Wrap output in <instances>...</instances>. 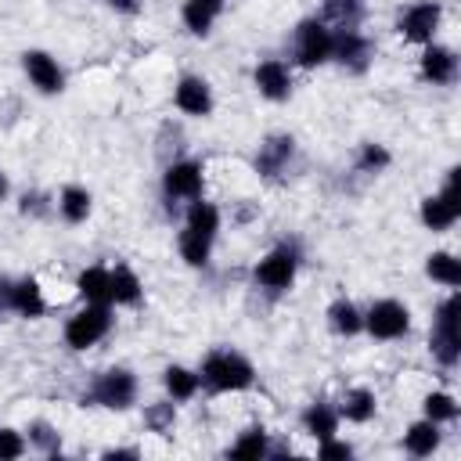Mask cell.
<instances>
[{
    "instance_id": "35",
    "label": "cell",
    "mask_w": 461,
    "mask_h": 461,
    "mask_svg": "<svg viewBox=\"0 0 461 461\" xmlns=\"http://www.w3.org/2000/svg\"><path fill=\"white\" fill-rule=\"evenodd\" d=\"M173 421H176V407H173V403H151V407L144 411V425H148L151 432H158V436H166V432L173 429Z\"/></svg>"
},
{
    "instance_id": "21",
    "label": "cell",
    "mask_w": 461,
    "mask_h": 461,
    "mask_svg": "<svg viewBox=\"0 0 461 461\" xmlns=\"http://www.w3.org/2000/svg\"><path fill=\"white\" fill-rule=\"evenodd\" d=\"M303 429L321 443V439H331L335 432H339V411L331 407V403H324V400H317V403H310L306 411H303Z\"/></svg>"
},
{
    "instance_id": "5",
    "label": "cell",
    "mask_w": 461,
    "mask_h": 461,
    "mask_svg": "<svg viewBox=\"0 0 461 461\" xmlns=\"http://www.w3.org/2000/svg\"><path fill=\"white\" fill-rule=\"evenodd\" d=\"M295 270H299V252H295L292 245H277V249H270V252L256 263L252 277H256L259 288H267L270 295H277V292H288V288H292Z\"/></svg>"
},
{
    "instance_id": "9",
    "label": "cell",
    "mask_w": 461,
    "mask_h": 461,
    "mask_svg": "<svg viewBox=\"0 0 461 461\" xmlns=\"http://www.w3.org/2000/svg\"><path fill=\"white\" fill-rule=\"evenodd\" d=\"M331 58L346 72H364L375 58V43L360 29H331Z\"/></svg>"
},
{
    "instance_id": "14",
    "label": "cell",
    "mask_w": 461,
    "mask_h": 461,
    "mask_svg": "<svg viewBox=\"0 0 461 461\" xmlns=\"http://www.w3.org/2000/svg\"><path fill=\"white\" fill-rule=\"evenodd\" d=\"M173 104L191 119H205L212 112V86L202 76H180L173 90Z\"/></svg>"
},
{
    "instance_id": "37",
    "label": "cell",
    "mask_w": 461,
    "mask_h": 461,
    "mask_svg": "<svg viewBox=\"0 0 461 461\" xmlns=\"http://www.w3.org/2000/svg\"><path fill=\"white\" fill-rule=\"evenodd\" d=\"M317 454H321V457H328V461H331V457H353V447L331 436V439H321V447H317Z\"/></svg>"
},
{
    "instance_id": "11",
    "label": "cell",
    "mask_w": 461,
    "mask_h": 461,
    "mask_svg": "<svg viewBox=\"0 0 461 461\" xmlns=\"http://www.w3.org/2000/svg\"><path fill=\"white\" fill-rule=\"evenodd\" d=\"M439 18H443V7H439L436 0H418V4H411V7L400 14L396 29H400V36L411 40V43H432V36H436V29H439Z\"/></svg>"
},
{
    "instance_id": "40",
    "label": "cell",
    "mask_w": 461,
    "mask_h": 461,
    "mask_svg": "<svg viewBox=\"0 0 461 461\" xmlns=\"http://www.w3.org/2000/svg\"><path fill=\"white\" fill-rule=\"evenodd\" d=\"M104 457H140V450H133V447H112V450H104Z\"/></svg>"
},
{
    "instance_id": "25",
    "label": "cell",
    "mask_w": 461,
    "mask_h": 461,
    "mask_svg": "<svg viewBox=\"0 0 461 461\" xmlns=\"http://www.w3.org/2000/svg\"><path fill=\"white\" fill-rule=\"evenodd\" d=\"M90 209H94V198H90L86 187H79V184L61 187V194H58V212H61L68 223H83V220L90 216Z\"/></svg>"
},
{
    "instance_id": "28",
    "label": "cell",
    "mask_w": 461,
    "mask_h": 461,
    "mask_svg": "<svg viewBox=\"0 0 461 461\" xmlns=\"http://www.w3.org/2000/svg\"><path fill=\"white\" fill-rule=\"evenodd\" d=\"M162 385H166V393H169L173 400H191V396L198 393L202 378H198V371H191V367H184V364H169V367L162 371Z\"/></svg>"
},
{
    "instance_id": "12",
    "label": "cell",
    "mask_w": 461,
    "mask_h": 461,
    "mask_svg": "<svg viewBox=\"0 0 461 461\" xmlns=\"http://www.w3.org/2000/svg\"><path fill=\"white\" fill-rule=\"evenodd\" d=\"M22 68H25L29 83L40 94H61L65 90V72H61L58 58H50L47 50H25L22 54Z\"/></svg>"
},
{
    "instance_id": "1",
    "label": "cell",
    "mask_w": 461,
    "mask_h": 461,
    "mask_svg": "<svg viewBox=\"0 0 461 461\" xmlns=\"http://www.w3.org/2000/svg\"><path fill=\"white\" fill-rule=\"evenodd\" d=\"M198 378H202V385H209L216 393H241L256 382V367L238 349H212V353H205Z\"/></svg>"
},
{
    "instance_id": "18",
    "label": "cell",
    "mask_w": 461,
    "mask_h": 461,
    "mask_svg": "<svg viewBox=\"0 0 461 461\" xmlns=\"http://www.w3.org/2000/svg\"><path fill=\"white\" fill-rule=\"evenodd\" d=\"M144 295V285L137 277V270H130L126 263H115L108 270V303L115 306H137Z\"/></svg>"
},
{
    "instance_id": "34",
    "label": "cell",
    "mask_w": 461,
    "mask_h": 461,
    "mask_svg": "<svg viewBox=\"0 0 461 461\" xmlns=\"http://www.w3.org/2000/svg\"><path fill=\"white\" fill-rule=\"evenodd\" d=\"M29 447H40L43 454H58L61 450V432L47 421H32L29 425Z\"/></svg>"
},
{
    "instance_id": "41",
    "label": "cell",
    "mask_w": 461,
    "mask_h": 461,
    "mask_svg": "<svg viewBox=\"0 0 461 461\" xmlns=\"http://www.w3.org/2000/svg\"><path fill=\"white\" fill-rule=\"evenodd\" d=\"M7 191H11V184H7V173H4V169H0V202H4V198H7Z\"/></svg>"
},
{
    "instance_id": "3",
    "label": "cell",
    "mask_w": 461,
    "mask_h": 461,
    "mask_svg": "<svg viewBox=\"0 0 461 461\" xmlns=\"http://www.w3.org/2000/svg\"><path fill=\"white\" fill-rule=\"evenodd\" d=\"M108 331H112V310L101 306V303H86L83 310H76L65 321V346L76 349V353H83V349L97 346Z\"/></svg>"
},
{
    "instance_id": "4",
    "label": "cell",
    "mask_w": 461,
    "mask_h": 461,
    "mask_svg": "<svg viewBox=\"0 0 461 461\" xmlns=\"http://www.w3.org/2000/svg\"><path fill=\"white\" fill-rule=\"evenodd\" d=\"M137 400V378L126 367H108L94 378L90 393H83V403H97L108 411H126Z\"/></svg>"
},
{
    "instance_id": "15",
    "label": "cell",
    "mask_w": 461,
    "mask_h": 461,
    "mask_svg": "<svg viewBox=\"0 0 461 461\" xmlns=\"http://www.w3.org/2000/svg\"><path fill=\"white\" fill-rule=\"evenodd\" d=\"M292 158H295V137H288V133H270V137L259 144V151H256V169L274 180V176H281V173L292 166Z\"/></svg>"
},
{
    "instance_id": "19",
    "label": "cell",
    "mask_w": 461,
    "mask_h": 461,
    "mask_svg": "<svg viewBox=\"0 0 461 461\" xmlns=\"http://www.w3.org/2000/svg\"><path fill=\"white\" fill-rule=\"evenodd\" d=\"M223 4H227V0H184V7H180L184 29H187L191 36H209V29H212V22L220 18Z\"/></svg>"
},
{
    "instance_id": "36",
    "label": "cell",
    "mask_w": 461,
    "mask_h": 461,
    "mask_svg": "<svg viewBox=\"0 0 461 461\" xmlns=\"http://www.w3.org/2000/svg\"><path fill=\"white\" fill-rule=\"evenodd\" d=\"M29 450V439L18 429H0V461H14Z\"/></svg>"
},
{
    "instance_id": "8",
    "label": "cell",
    "mask_w": 461,
    "mask_h": 461,
    "mask_svg": "<svg viewBox=\"0 0 461 461\" xmlns=\"http://www.w3.org/2000/svg\"><path fill=\"white\" fill-rule=\"evenodd\" d=\"M418 216H421V223H425L429 230H436V234H439V230H450V227L457 223V216H461V205H457V166L447 169V184H443L439 194L421 198Z\"/></svg>"
},
{
    "instance_id": "42",
    "label": "cell",
    "mask_w": 461,
    "mask_h": 461,
    "mask_svg": "<svg viewBox=\"0 0 461 461\" xmlns=\"http://www.w3.org/2000/svg\"><path fill=\"white\" fill-rule=\"evenodd\" d=\"M0 306H7V285H0Z\"/></svg>"
},
{
    "instance_id": "33",
    "label": "cell",
    "mask_w": 461,
    "mask_h": 461,
    "mask_svg": "<svg viewBox=\"0 0 461 461\" xmlns=\"http://www.w3.org/2000/svg\"><path fill=\"white\" fill-rule=\"evenodd\" d=\"M389 162H393V155H389L385 144L367 140V144H360V151H357V169H360V173H382Z\"/></svg>"
},
{
    "instance_id": "38",
    "label": "cell",
    "mask_w": 461,
    "mask_h": 461,
    "mask_svg": "<svg viewBox=\"0 0 461 461\" xmlns=\"http://www.w3.org/2000/svg\"><path fill=\"white\" fill-rule=\"evenodd\" d=\"M104 7H112V11H119V14H137L140 11V0H101Z\"/></svg>"
},
{
    "instance_id": "27",
    "label": "cell",
    "mask_w": 461,
    "mask_h": 461,
    "mask_svg": "<svg viewBox=\"0 0 461 461\" xmlns=\"http://www.w3.org/2000/svg\"><path fill=\"white\" fill-rule=\"evenodd\" d=\"M328 328L335 331V335H357V331H364V313L349 303V299H335L331 306H328Z\"/></svg>"
},
{
    "instance_id": "30",
    "label": "cell",
    "mask_w": 461,
    "mask_h": 461,
    "mask_svg": "<svg viewBox=\"0 0 461 461\" xmlns=\"http://www.w3.org/2000/svg\"><path fill=\"white\" fill-rule=\"evenodd\" d=\"M267 454H270V439H267V429H263V425L245 429V432L227 447V457H267Z\"/></svg>"
},
{
    "instance_id": "32",
    "label": "cell",
    "mask_w": 461,
    "mask_h": 461,
    "mask_svg": "<svg viewBox=\"0 0 461 461\" xmlns=\"http://www.w3.org/2000/svg\"><path fill=\"white\" fill-rule=\"evenodd\" d=\"M421 411H425L429 421L443 425V421H454V418H457V400H454L450 393H429V396L421 400Z\"/></svg>"
},
{
    "instance_id": "2",
    "label": "cell",
    "mask_w": 461,
    "mask_h": 461,
    "mask_svg": "<svg viewBox=\"0 0 461 461\" xmlns=\"http://www.w3.org/2000/svg\"><path fill=\"white\" fill-rule=\"evenodd\" d=\"M457 321H461V295L450 292L439 303L436 321H432V331H429V349H432V357L443 367H454L457 357H461V328H457Z\"/></svg>"
},
{
    "instance_id": "7",
    "label": "cell",
    "mask_w": 461,
    "mask_h": 461,
    "mask_svg": "<svg viewBox=\"0 0 461 461\" xmlns=\"http://www.w3.org/2000/svg\"><path fill=\"white\" fill-rule=\"evenodd\" d=\"M295 61L303 68H317L324 61H331V25H324L321 18H303L295 25Z\"/></svg>"
},
{
    "instance_id": "23",
    "label": "cell",
    "mask_w": 461,
    "mask_h": 461,
    "mask_svg": "<svg viewBox=\"0 0 461 461\" xmlns=\"http://www.w3.org/2000/svg\"><path fill=\"white\" fill-rule=\"evenodd\" d=\"M76 292L83 295V303L112 306V303H108V267H104V263L83 267V270H79V277H76Z\"/></svg>"
},
{
    "instance_id": "39",
    "label": "cell",
    "mask_w": 461,
    "mask_h": 461,
    "mask_svg": "<svg viewBox=\"0 0 461 461\" xmlns=\"http://www.w3.org/2000/svg\"><path fill=\"white\" fill-rule=\"evenodd\" d=\"M47 205H43V194H22V212H43Z\"/></svg>"
},
{
    "instance_id": "22",
    "label": "cell",
    "mask_w": 461,
    "mask_h": 461,
    "mask_svg": "<svg viewBox=\"0 0 461 461\" xmlns=\"http://www.w3.org/2000/svg\"><path fill=\"white\" fill-rule=\"evenodd\" d=\"M364 18V0H321V22L331 29H357Z\"/></svg>"
},
{
    "instance_id": "6",
    "label": "cell",
    "mask_w": 461,
    "mask_h": 461,
    "mask_svg": "<svg viewBox=\"0 0 461 461\" xmlns=\"http://www.w3.org/2000/svg\"><path fill=\"white\" fill-rule=\"evenodd\" d=\"M364 331L378 342H393L403 339L411 331V310L400 299H378L371 303V310L364 313Z\"/></svg>"
},
{
    "instance_id": "20",
    "label": "cell",
    "mask_w": 461,
    "mask_h": 461,
    "mask_svg": "<svg viewBox=\"0 0 461 461\" xmlns=\"http://www.w3.org/2000/svg\"><path fill=\"white\" fill-rule=\"evenodd\" d=\"M339 418H346V421H353V425H364V421H371L375 418V411H378V400H375V393L371 389H364V385H357V389H346V396L339 400Z\"/></svg>"
},
{
    "instance_id": "26",
    "label": "cell",
    "mask_w": 461,
    "mask_h": 461,
    "mask_svg": "<svg viewBox=\"0 0 461 461\" xmlns=\"http://www.w3.org/2000/svg\"><path fill=\"white\" fill-rule=\"evenodd\" d=\"M403 447H407V454H414V457H429V454L439 447V425L429 421V418L414 421V425L403 432Z\"/></svg>"
},
{
    "instance_id": "16",
    "label": "cell",
    "mask_w": 461,
    "mask_h": 461,
    "mask_svg": "<svg viewBox=\"0 0 461 461\" xmlns=\"http://www.w3.org/2000/svg\"><path fill=\"white\" fill-rule=\"evenodd\" d=\"M421 79L432 83V86H450L457 79V54L450 47H439V43H425L421 50Z\"/></svg>"
},
{
    "instance_id": "13",
    "label": "cell",
    "mask_w": 461,
    "mask_h": 461,
    "mask_svg": "<svg viewBox=\"0 0 461 461\" xmlns=\"http://www.w3.org/2000/svg\"><path fill=\"white\" fill-rule=\"evenodd\" d=\"M252 83L267 101H288L292 97V68L281 58H263L252 68Z\"/></svg>"
},
{
    "instance_id": "10",
    "label": "cell",
    "mask_w": 461,
    "mask_h": 461,
    "mask_svg": "<svg viewBox=\"0 0 461 461\" xmlns=\"http://www.w3.org/2000/svg\"><path fill=\"white\" fill-rule=\"evenodd\" d=\"M202 187H205V166L194 162V158H180V162H169L166 173H162V191L166 198H202Z\"/></svg>"
},
{
    "instance_id": "17",
    "label": "cell",
    "mask_w": 461,
    "mask_h": 461,
    "mask_svg": "<svg viewBox=\"0 0 461 461\" xmlns=\"http://www.w3.org/2000/svg\"><path fill=\"white\" fill-rule=\"evenodd\" d=\"M7 310H14L18 317H43L47 313V299H43V288L36 277H18L7 285Z\"/></svg>"
},
{
    "instance_id": "24",
    "label": "cell",
    "mask_w": 461,
    "mask_h": 461,
    "mask_svg": "<svg viewBox=\"0 0 461 461\" xmlns=\"http://www.w3.org/2000/svg\"><path fill=\"white\" fill-rule=\"evenodd\" d=\"M184 227H187V230H194V234H202V238H212V241H216V234H220V209H216L212 202L194 198V202L187 205Z\"/></svg>"
},
{
    "instance_id": "31",
    "label": "cell",
    "mask_w": 461,
    "mask_h": 461,
    "mask_svg": "<svg viewBox=\"0 0 461 461\" xmlns=\"http://www.w3.org/2000/svg\"><path fill=\"white\" fill-rule=\"evenodd\" d=\"M176 249H180V259L187 267H205L209 256H212V238H202V234H194V230L184 227L180 238H176Z\"/></svg>"
},
{
    "instance_id": "29",
    "label": "cell",
    "mask_w": 461,
    "mask_h": 461,
    "mask_svg": "<svg viewBox=\"0 0 461 461\" xmlns=\"http://www.w3.org/2000/svg\"><path fill=\"white\" fill-rule=\"evenodd\" d=\"M425 274H429L432 281L447 285V288H457V285H461V259H457L454 252H432V256L425 259Z\"/></svg>"
}]
</instances>
